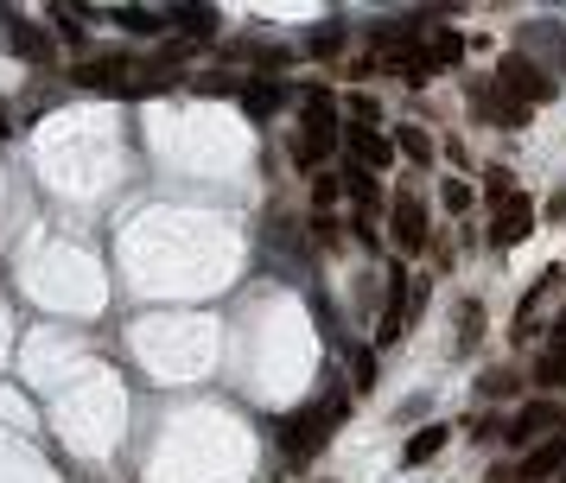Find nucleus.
Wrapping results in <instances>:
<instances>
[{
    "instance_id": "nucleus-24",
    "label": "nucleus",
    "mask_w": 566,
    "mask_h": 483,
    "mask_svg": "<svg viewBox=\"0 0 566 483\" xmlns=\"http://www.w3.org/2000/svg\"><path fill=\"white\" fill-rule=\"evenodd\" d=\"M305 51H312V58H338V51H344V26H318V33L305 38Z\"/></svg>"
},
{
    "instance_id": "nucleus-22",
    "label": "nucleus",
    "mask_w": 566,
    "mask_h": 483,
    "mask_svg": "<svg viewBox=\"0 0 566 483\" xmlns=\"http://www.w3.org/2000/svg\"><path fill=\"white\" fill-rule=\"evenodd\" d=\"M350 388H357V395L376 388V350H357V357H350Z\"/></svg>"
},
{
    "instance_id": "nucleus-10",
    "label": "nucleus",
    "mask_w": 566,
    "mask_h": 483,
    "mask_svg": "<svg viewBox=\"0 0 566 483\" xmlns=\"http://www.w3.org/2000/svg\"><path fill=\"white\" fill-rule=\"evenodd\" d=\"M236 96H242V109L255 114V121H274L280 102H287V83H280V76H242Z\"/></svg>"
},
{
    "instance_id": "nucleus-8",
    "label": "nucleus",
    "mask_w": 566,
    "mask_h": 483,
    "mask_svg": "<svg viewBox=\"0 0 566 483\" xmlns=\"http://www.w3.org/2000/svg\"><path fill=\"white\" fill-rule=\"evenodd\" d=\"M471 109H478V121H491V128H529V121H534V109L509 102V96L491 89V83H478V89H471Z\"/></svg>"
},
{
    "instance_id": "nucleus-2",
    "label": "nucleus",
    "mask_w": 566,
    "mask_h": 483,
    "mask_svg": "<svg viewBox=\"0 0 566 483\" xmlns=\"http://www.w3.org/2000/svg\"><path fill=\"white\" fill-rule=\"evenodd\" d=\"M338 147V96L332 89H305L300 102V134H293V166H325Z\"/></svg>"
},
{
    "instance_id": "nucleus-18",
    "label": "nucleus",
    "mask_w": 566,
    "mask_h": 483,
    "mask_svg": "<svg viewBox=\"0 0 566 483\" xmlns=\"http://www.w3.org/2000/svg\"><path fill=\"white\" fill-rule=\"evenodd\" d=\"M484 331V299H458V350H471Z\"/></svg>"
},
{
    "instance_id": "nucleus-3",
    "label": "nucleus",
    "mask_w": 566,
    "mask_h": 483,
    "mask_svg": "<svg viewBox=\"0 0 566 483\" xmlns=\"http://www.w3.org/2000/svg\"><path fill=\"white\" fill-rule=\"evenodd\" d=\"M491 89H503V96H509V102H522V109H541V102H554V96H561V76H547L529 51H503Z\"/></svg>"
},
{
    "instance_id": "nucleus-31",
    "label": "nucleus",
    "mask_w": 566,
    "mask_h": 483,
    "mask_svg": "<svg viewBox=\"0 0 566 483\" xmlns=\"http://www.w3.org/2000/svg\"><path fill=\"white\" fill-rule=\"evenodd\" d=\"M554 350H561V357H566V312H561V318H554Z\"/></svg>"
},
{
    "instance_id": "nucleus-29",
    "label": "nucleus",
    "mask_w": 566,
    "mask_h": 483,
    "mask_svg": "<svg viewBox=\"0 0 566 483\" xmlns=\"http://www.w3.org/2000/svg\"><path fill=\"white\" fill-rule=\"evenodd\" d=\"M83 20H89V13H71V7H58V13H51L58 38H76V45H83Z\"/></svg>"
},
{
    "instance_id": "nucleus-33",
    "label": "nucleus",
    "mask_w": 566,
    "mask_h": 483,
    "mask_svg": "<svg viewBox=\"0 0 566 483\" xmlns=\"http://www.w3.org/2000/svg\"><path fill=\"white\" fill-rule=\"evenodd\" d=\"M561 433H566V413H561Z\"/></svg>"
},
{
    "instance_id": "nucleus-1",
    "label": "nucleus",
    "mask_w": 566,
    "mask_h": 483,
    "mask_svg": "<svg viewBox=\"0 0 566 483\" xmlns=\"http://www.w3.org/2000/svg\"><path fill=\"white\" fill-rule=\"evenodd\" d=\"M344 408H350V401H344V388H325L318 401H305L300 413H287V420L274 426V439H280V451H287V464H312L318 451L332 446Z\"/></svg>"
},
{
    "instance_id": "nucleus-21",
    "label": "nucleus",
    "mask_w": 566,
    "mask_h": 483,
    "mask_svg": "<svg viewBox=\"0 0 566 483\" xmlns=\"http://www.w3.org/2000/svg\"><path fill=\"white\" fill-rule=\"evenodd\" d=\"M534 388H541V395H547V388H566V357L561 350H547V357L534 363Z\"/></svg>"
},
{
    "instance_id": "nucleus-30",
    "label": "nucleus",
    "mask_w": 566,
    "mask_h": 483,
    "mask_svg": "<svg viewBox=\"0 0 566 483\" xmlns=\"http://www.w3.org/2000/svg\"><path fill=\"white\" fill-rule=\"evenodd\" d=\"M484 483H522V471H516V464H491V471H484Z\"/></svg>"
},
{
    "instance_id": "nucleus-19",
    "label": "nucleus",
    "mask_w": 566,
    "mask_h": 483,
    "mask_svg": "<svg viewBox=\"0 0 566 483\" xmlns=\"http://www.w3.org/2000/svg\"><path fill=\"white\" fill-rule=\"evenodd\" d=\"M338 185L350 191V197H357L363 210H370V204L382 197V191H376V172H363V166H344V179H338Z\"/></svg>"
},
{
    "instance_id": "nucleus-12",
    "label": "nucleus",
    "mask_w": 566,
    "mask_h": 483,
    "mask_svg": "<svg viewBox=\"0 0 566 483\" xmlns=\"http://www.w3.org/2000/svg\"><path fill=\"white\" fill-rule=\"evenodd\" d=\"M166 26H179V38L197 45V38H217L224 13H217V7H172V13H166Z\"/></svg>"
},
{
    "instance_id": "nucleus-20",
    "label": "nucleus",
    "mask_w": 566,
    "mask_h": 483,
    "mask_svg": "<svg viewBox=\"0 0 566 483\" xmlns=\"http://www.w3.org/2000/svg\"><path fill=\"white\" fill-rule=\"evenodd\" d=\"M516 388H522V375H516V370H491V375H478V395H484V401H509Z\"/></svg>"
},
{
    "instance_id": "nucleus-32",
    "label": "nucleus",
    "mask_w": 566,
    "mask_h": 483,
    "mask_svg": "<svg viewBox=\"0 0 566 483\" xmlns=\"http://www.w3.org/2000/svg\"><path fill=\"white\" fill-rule=\"evenodd\" d=\"M7 134H13V109H7V102H0V141H7Z\"/></svg>"
},
{
    "instance_id": "nucleus-28",
    "label": "nucleus",
    "mask_w": 566,
    "mask_h": 483,
    "mask_svg": "<svg viewBox=\"0 0 566 483\" xmlns=\"http://www.w3.org/2000/svg\"><path fill=\"white\" fill-rule=\"evenodd\" d=\"M534 331H541V318H534V299H522V312H516L509 337H516V343H534Z\"/></svg>"
},
{
    "instance_id": "nucleus-7",
    "label": "nucleus",
    "mask_w": 566,
    "mask_h": 483,
    "mask_svg": "<svg viewBox=\"0 0 566 483\" xmlns=\"http://www.w3.org/2000/svg\"><path fill=\"white\" fill-rule=\"evenodd\" d=\"M344 147H350V166H363V172H388L395 166V141L382 128H344Z\"/></svg>"
},
{
    "instance_id": "nucleus-4",
    "label": "nucleus",
    "mask_w": 566,
    "mask_h": 483,
    "mask_svg": "<svg viewBox=\"0 0 566 483\" xmlns=\"http://www.w3.org/2000/svg\"><path fill=\"white\" fill-rule=\"evenodd\" d=\"M388 236H395V249H401V255H426L433 229H426V204H420L414 191H395V210H388Z\"/></svg>"
},
{
    "instance_id": "nucleus-23",
    "label": "nucleus",
    "mask_w": 566,
    "mask_h": 483,
    "mask_svg": "<svg viewBox=\"0 0 566 483\" xmlns=\"http://www.w3.org/2000/svg\"><path fill=\"white\" fill-rule=\"evenodd\" d=\"M465 433H471V439L484 446V439H503V420H496L491 408H478V413H465Z\"/></svg>"
},
{
    "instance_id": "nucleus-15",
    "label": "nucleus",
    "mask_w": 566,
    "mask_h": 483,
    "mask_svg": "<svg viewBox=\"0 0 566 483\" xmlns=\"http://www.w3.org/2000/svg\"><path fill=\"white\" fill-rule=\"evenodd\" d=\"M446 439H453V426H420L414 439L401 446V464H433V458L446 451Z\"/></svg>"
},
{
    "instance_id": "nucleus-27",
    "label": "nucleus",
    "mask_w": 566,
    "mask_h": 483,
    "mask_svg": "<svg viewBox=\"0 0 566 483\" xmlns=\"http://www.w3.org/2000/svg\"><path fill=\"white\" fill-rule=\"evenodd\" d=\"M338 197H344V185L332 179V172H318V179H312V204H318V217H325V210H332Z\"/></svg>"
},
{
    "instance_id": "nucleus-5",
    "label": "nucleus",
    "mask_w": 566,
    "mask_h": 483,
    "mask_svg": "<svg viewBox=\"0 0 566 483\" xmlns=\"http://www.w3.org/2000/svg\"><path fill=\"white\" fill-rule=\"evenodd\" d=\"M547 433H561V408H554L547 395L522 401V408H516V420L503 426V439H509V446H522V451H529V446H541Z\"/></svg>"
},
{
    "instance_id": "nucleus-14",
    "label": "nucleus",
    "mask_w": 566,
    "mask_h": 483,
    "mask_svg": "<svg viewBox=\"0 0 566 483\" xmlns=\"http://www.w3.org/2000/svg\"><path fill=\"white\" fill-rule=\"evenodd\" d=\"M420 51L433 58V71H453L458 58H465V38H458L453 26H439V20H433V33H426V45H420Z\"/></svg>"
},
{
    "instance_id": "nucleus-11",
    "label": "nucleus",
    "mask_w": 566,
    "mask_h": 483,
    "mask_svg": "<svg viewBox=\"0 0 566 483\" xmlns=\"http://www.w3.org/2000/svg\"><path fill=\"white\" fill-rule=\"evenodd\" d=\"M408 267H388V305H382V343H395V337L408 331Z\"/></svg>"
},
{
    "instance_id": "nucleus-16",
    "label": "nucleus",
    "mask_w": 566,
    "mask_h": 483,
    "mask_svg": "<svg viewBox=\"0 0 566 483\" xmlns=\"http://www.w3.org/2000/svg\"><path fill=\"white\" fill-rule=\"evenodd\" d=\"M388 141H395V153H401V159H414V166H433V134H426L420 121H401Z\"/></svg>"
},
{
    "instance_id": "nucleus-13",
    "label": "nucleus",
    "mask_w": 566,
    "mask_h": 483,
    "mask_svg": "<svg viewBox=\"0 0 566 483\" xmlns=\"http://www.w3.org/2000/svg\"><path fill=\"white\" fill-rule=\"evenodd\" d=\"M7 45H13V58H26V64H38V71L51 64V33H38L33 20H26V26L13 20V26H7Z\"/></svg>"
},
{
    "instance_id": "nucleus-26",
    "label": "nucleus",
    "mask_w": 566,
    "mask_h": 483,
    "mask_svg": "<svg viewBox=\"0 0 566 483\" xmlns=\"http://www.w3.org/2000/svg\"><path fill=\"white\" fill-rule=\"evenodd\" d=\"M509 191H516V179H509V166H484V197H491V204H503Z\"/></svg>"
},
{
    "instance_id": "nucleus-17",
    "label": "nucleus",
    "mask_w": 566,
    "mask_h": 483,
    "mask_svg": "<svg viewBox=\"0 0 566 483\" xmlns=\"http://www.w3.org/2000/svg\"><path fill=\"white\" fill-rule=\"evenodd\" d=\"M121 33H134V38H153V33H166V13H153V7H115L109 13Z\"/></svg>"
},
{
    "instance_id": "nucleus-6",
    "label": "nucleus",
    "mask_w": 566,
    "mask_h": 483,
    "mask_svg": "<svg viewBox=\"0 0 566 483\" xmlns=\"http://www.w3.org/2000/svg\"><path fill=\"white\" fill-rule=\"evenodd\" d=\"M529 229H534V197H529V191H509V197L496 204L491 242H496V249H516V242H522Z\"/></svg>"
},
{
    "instance_id": "nucleus-25",
    "label": "nucleus",
    "mask_w": 566,
    "mask_h": 483,
    "mask_svg": "<svg viewBox=\"0 0 566 483\" xmlns=\"http://www.w3.org/2000/svg\"><path fill=\"white\" fill-rule=\"evenodd\" d=\"M439 204H446L453 217H465V210H471L478 197H471V185H465V179H446V185H439Z\"/></svg>"
},
{
    "instance_id": "nucleus-9",
    "label": "nucleus",
    "mask_w": 566,
    "mask_h": 483,
    "mask_svg": "<svg viewBox=\"0 0 566 483\" xmlns=\"http://www.w3.org/2000/svg\"><path fill=\"white\" fill-rule=\"evenodd\" d=\"M516 471H522V483H547V478H561V471H566V433H547L541 446H529Z\"/></svg>"
},
{
    "instance_id": "nucleus-34",
    "label": "nucleus",
    "mask_w": 566,
    "mask_h": 483,
    "mask_svg": "<svg viewBox=\"0 0 566 483\" xmlns=\"http://www.w3.org/2000/svg\"><path fill=\"white\" fill-rule=\"evenodd\" d=\"M561 483H566V471H561Z\"/></svg>"
}]
</instances>
